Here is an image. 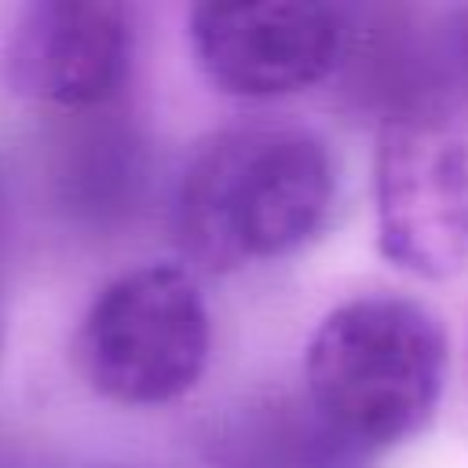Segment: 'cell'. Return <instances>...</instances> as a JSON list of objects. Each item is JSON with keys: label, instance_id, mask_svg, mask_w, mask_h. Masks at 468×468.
Here are the masks:
<instances>
[{"label": "cell", "instance_id": "52a82bcc", "mask_svg": "<svg viewBox=\"0 0 468 468\" xmlns=\"http://www.w3.org/2000/svg\"><path fill=\"white\" fill-rule=\"evenodd\" d=\"M219 468H358L366 453L347 446L307 399L260 395L216 431L212 442Z\"/></svg>", "mask_w": 468, "mask_h": 468}, {"label": "cell", "instance_id": "7a4b0ae2", "mask_svg": "<svg viewBox=\"0 0 468 468\" xmlns=\"http://www.w3.org/2000/svg\"><path fill=\"white\" fill-rule=\"evenodd\" d=\"M442 322L406 296L333 307L303 351V399L358 453L413 439L446 388Z\"/></svg>", "mask_w": 468, "mask_h": 468}, {"label": "cell", "instance_id": "5b68a950", "mask_svg": "<svg viewBox=\"0 0 468 468\" xmlns=\"http://www.w3.org/2000/svg\"><path fill=\"white\" fill-rule=\"evenodd\" d=\"M186 29L201 73L238 99L307 91L347 48V22L333 4H194Z\"/></svg>", "mask_w": 468, "mask_h": 468}, {"label": "cell", "instance_id": "8992f818", "mask_svg": "<svg viewBox=\"0 0 468 468\" xmlns=\"http://www.w3.org/2000/svg\"><path fill=\"white\" fill-rule=\"evenodd\" d=\"M132 66V15L113 0H40L22 7L7 69L11 84L55 110L110 102Z\"/></svg>", "mask_w": 468, "mask_h": 468}, {"label": "cell", "instance_id": "ba28073f", "mask_svg": "<svg viewBox=\"0 0 468 468\" xmlns=\"http://www.w3.org/2000/svg\"><path fill=\"white\" fill-rule=\"evenodd\" d=\"M453 44H457V51L468 58V7H461L457 18H453Z\"/></svg>", "mask_w": 468, "mask_h": 468}, {"label": "cell", "instance_id": "6da1fadb", "mask_svg": "<svg viewBox=\"0 0 468 468\" xmlns=\"http://www.w3.org/2000/svg\"><path fill=\"white\" fill-rule=\"evenodd\" d=\"M329 146L296 124H234L212 132L183 168L172 205L179 252L227 274L307 245L333 205Z\"/></svg>", "mask_w": 468, "mask_h": 468}, {"label": "cell", "instance_id": "3957f363", "mask_svg": "<svg viewBox=\"0 0 468 468\" xmlns=\"http://www.w3.org/2000/svg\"><path fill=\"white\" fill-rule=\"evenodd\" d=\"M208 303L179 263H143L99 289L77 333V366L117 406H165L205 373Z\"/></svg>", "mask_w": 468, "mask_h": 468}, {"label": "cell", "instance_id": "277c9868", "mask_svg": "<svg viewBox=\"0 0 468 468\" xmlns=\"http://www.w3.org/2000/svg\"><path fill=\"white\" fill-rule=\"evenodd\" d=\"M377 245L424 282L468 260V132L435 106L410 102L384 121L373 157Z\"/></svg>", "mask_w": 468, "mask_h": 468}]
</instances>
